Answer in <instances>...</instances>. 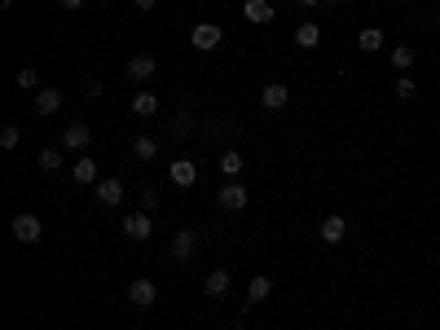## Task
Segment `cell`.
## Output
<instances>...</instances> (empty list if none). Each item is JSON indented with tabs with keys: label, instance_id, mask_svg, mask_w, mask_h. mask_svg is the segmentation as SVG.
<instances>
[{
	"label": "cell",
	"instance_id": "5b68a950",
	"mask_svg": "<svg viewBox=\"0 0 440 330\" xmlns=\"http://www.w3.org/2000/svg\"><path fill=\"white\" fill-rule=\"evenodd\" d=\"M123 234L133 238V242H145L154 234V225H150V212H128L123 216Z\"/></svg>",
	"mask_w": 440,
	"mask_h": 330
},
{
	"label": "cell",
	"instance_id": "7c38bea8",
	"mask_svg": "<svg viewBox=\"0 0 440 330\" xmlns=\"http://www.w3.org/2000/svg\"><path fill=\"white\" fill-rule=\"evenodd\" d=\"M291 101V88L287 84H265V93H260V106L265 110H282Z\"/></svg>",
	"mask_w": 440,
	"mask_h": 330
},
{
	"label": "cell",
	"instance_id": "4dcf8cb0",
	"mask_svg": "<svg viewBox=\"0 0 440 330\" xmlns=\"http://www.w3.org/2000/svg\"><path fill=\"white\" fill-rule=\"evenodd\" d=\"M62 9H84V0H62Z\"/></svg>",
	"mask_w": 440,
	"mask_h": 330
},
{
	"label": "cell",
	"instance_id": "d6a6232c",
	"mask_svg": "<svg viewBox=\"0 0 440 330\" xmlns=\"http://www.w3.org/2000/svg\"><path fill=\"white\" fill-rule=\"evenodd\" d=\"M436 22H440V14H436Z\"/></svg>",
	"mask_w": 440,
	"mask_h": 330
},
{
	"label": "cell",
	"instance_id": "3957f363",
	"mask_svg": "<svg viewBox=\"0 0 440 330\" xmlns=\"http://www.w3.org/2000/svg\"><path fill=\"white\" fill-rule=\"evenodd\" d=\"M216 202H220V207H225V212H242V207H247V202H251V198H247V190H242V181H225V185H220V194H216Z\"/></svg>",
	"mask_w": 440,
	"mask_h": 330
},
{
	"label": "cell",
	"instance_id": "8992f818",
	"mask_svg": "<svg viewBox=\"0 0 440 330\" xmlns=\"http://www.w3.org/2000/svg\"><path fill=\"white\" fill-rule=\"evenodd\" d=\"M168 251H172V260H180V264H185V260L194 256V251H198V234H194V230H176Z\"/></svg>",
	"mask_w": 440,
	"mask_h": 330
},
{
	"label": "cell",
	"instance_id": "8fae6325",
	"mask_svg": "<svg viewBox=\"0 0 440 330\" xmlns=\"http://www.w3.org/2000/svg\"><path fill=\"white\" fill-rule=\"evenodd\" d=\"M203 291H207V299H225L229 295V269H212L203 277Z\"/></svg>",
	"mask_w": 440,
	"mask_h": 330
},
{
	"label": "cell",
	"instance_id": "277c9868",
	"mask_svg": "<svg viewBox=\"0 0 440 330\" xmlns=\"http://www.w3.org/2000/svg\"><path fill=\"white\" fill-rule=\"evenodd\" d=\"M168 176H172V185L190 190V185L198 181V163H194V159H172V163H168Z\"/></svg>",
	"mask_w": 440,
	"mask_h": 330
},
{
	"label": "cell",
	"instance_id": "f1b7e54d",
	"mask_svg": "<svg viewBox=\"0 0 440 330\" xmlns=\"http://www.w3.org/2000/svg\"><path fill=\"white\" fill-rule=\"evenodd\" d=\"M396 97H414V80H409V75H401V84H396Z\"/></svg>",
	"mask_w": 440,
	"mask_h": 330
},
{
	"label": "cell",
	"instance_id": "484cf974",
	"mask_svg": "<svg viewBox=\"0 0 440 330\" xmlns=\"http://www.w3.org/2000/svg\"><path fill=\"white\" fill-rule=\"evenodd\" d=\"M62 167V150H40V172H58Z\"/></svg>",
	"mask_w": 440,
	"mask_h": 330
},
{
	"label": "cell",
	"instance_id": "9a60e30c",
	"mask_svg": "<svg viewBox=\"0 0 440 330\" xmlns=\"http://www.w3.org/2000/svg\"><path fill=\"white\" fill-rule=\"evenodd\" d=\"M273 295V277H251V282H247V304H251V309H255V304H265Z\"/></svg>",
	"mask_w": 440,
	"mask_h": 330
},
{
	"label": "cell",
	"instance_id": "83f0119b",
	"mask_svg": "<svg viewBox=\"0 0 440 330\" xmlns=\"http://www.w3.org/2000/svg\"><path fill=\"white\" fill-rule=\"evenodd\" d=\"M154 207H159V194H154V190H141V212H154Z\"/></svg>",
	"mask_w": 440,
	"mask_h": 330
},
{
	"label": "cell",
	"instance_id": "52a82bcc",
	"mask_svg": "<svg viewBox=\"0 0 440 330\" xmlns=\"http://www.w3.org/2000/svg\"><path fill=\"white\" fill-rule=\"evenodd\" d=\"M220 40H225V31L216 27V22H198V27L190 31V44H194V48H203V53H207V48H216Z\"/></svg>",
	"mask_w": 440,
	"mask_h": 330
},
{
	"label": "cell",
	"instance_id": "2e32d148",
	"mask_svg": "<svg viewBox=\"0 0 440 330\" xmlns=\"http://www.w3.org/2000/svg\"><path fill=\"white\" fill-rule=\"evenodd\" d=\"M88 141H93V133L84 128V123H71V128L62 133V150H88Z\"/></svg>",
	"mask_w": 440,
	"mask_h": 330
},
{
	"label": "cell",
	"instance_id": "1f68e13d",
	"mask_svg": "<svg viewBox=\"0 0 440 330\" xmlns=\"http://www.w3.org/2000/svg\"><path fill=\"white\" fill-rule=\"evenodd\" d=\"M295 5H322V0H295Z\"/></svg>",
	"mask_w": 440,
	"mask_h": 330
},
{
	"label": "cell",
	"instance_id": "9c48e42d",
	"mask_svg": "<svg viewBox=\"0 0 440 330\" xmlns=\"http://www.w3.org/2000/svg\"><path fill=\"white\" fill-rule=\"evenodd\" d=\"M97 202H101V207H119V202H123V181H119V176L97 181Z\"/></svg>",
	"mask_w": 440,
	"mask_h": 330
},
{
	"label": "cell",
	"instance_id": "603a6c76",
	"mask_svg": "<svg viewBox=\"0 0 440 330\" xmlns=\"http://www.w3.org/2000/svg\"><path fill=\"white\" fill-rule=\"evenodd\" d=\"M172 137H176V141H185V137H194V115H190V110H180V115H172Z\"/></svg>",
	"mask_w": 440,
	"mask_h": 330
},
{
	"label": "cell",
	"instance_id": "7402d4cb",
	"mask_svg": "<svg viewBox=\"0 0 440 330\" xmlns=\"http://www.w3.org/2000/svg\"><path fill=\"white\" fill-rule=\"evenodd\" d=\"M220 172L229 176V181H238V176H242V155H238V150H225V155H220Z\"/></svg>",
	"mask_w": 440,
	"mask_h": 330
},
{
	"label": "cell",
	"instance_id": "4fadbf2b",
	"mask_svg": "<svg viewBox=\"0 0 440 330\" xmlns=\"http://www.w3.org/2000/svg\"><path fill=\"white\" fill-rule=\"evenodd\" d=\"M133 115H137V119H150V115H159V93H150V88L133 93Z\"/></svg>",
	"mask_w": 440,
	"mask_h": 330
},
{
	"label": "cell",
	"instance_id": "44dd1931",
	"mask_svg": "<svg viewBox=\"0 0 440 330\" xmlns=\"http://www.w3.org/2000/svg\"><path fill=\"white\" fill-rule=\"evenodd\" d=\"M357 44L366 48V53H379V48H383V27H361Z\"/></svg>",
	"mask_w": 440,
	"mask_h": 330
},
{
	"label": "cell",
	"instance_id": "cb8c5ba5",
	"mask_svg": "<svg viewBox=\"0 0 440 330\" xmlns=\"http://www.w3.org/2000/svg\"><path fill=\"white\" fill-rule=\"evenodd\" d=\"M18 88H22V93H40V75H36V66H22V71H18Z\"/></svg>",
	"mask_w": 440,
	"mask_h": 330
},
{
	"label": "cell",
	"instance_id": "5bb4252c",
	"mask_svg": "<svg viewBox=\"0 0 440 330\" xmlns=\"http://www.w3.org/2000/svg\"><path fill=\"white\" fill-rule=\"evenodd\" d=\"M133 159H137V163H154V159H159V141L145 137V133H137V137H133Z\"/></svg>",
	"mask_w": 440,
	"mask_h": 330
},
{
	"label": "cell",
	"instance_id": "4316f807",
	"mask_svg": "<svg viewBox=\"0 0 440 330\" xmlns=\"http://www.w3.org/2000/svg\"><path fill=\"white\" fill-rule=\"evenodd\" d=\"M18 141H22V128L5 123V128H0V145H5V150H18Z\"/></svg>",
	"mask_w": 440,
	"mask_h": 330
},
{
	"label": "cell",
	"instance_id": "d4e9b609",
	"mask_svg": "<svg viewBox=\"0 0 440 330\" xmlns=\"http://www.w3.org/2000/svg\"><path fill=\"white\" fill-rule=\"evenodd\" d=\"M392 66H396L401 75L414 66V48H409V44H396V48H392Z\"/></svg>",
	"mask_w": 440,
	"mask_h": 330
},
{
	"label": "cell",
	"instance_id": "6da1fadb",
	"mask_svg": "<svg viewBox=\"0 0 440 330\" xmlns=\"http://www.w3.org/2000/svg\"><path fill=\"white\" fill-rule=\"evenodd\" d=\"M14 238H18L22 247H36V242L44 238V225H40V216H31V212H18V216H14Z\"/></svg>",
	"mask_w": 440,
	"mask_h": 330
},
{
	"label": "cell",
	"instance_id": "ffe728a7",
	"mask_svg": "<svg viewBox=\"0 0 440 330\" xmlns=\"http://www.w3.org/2000/svg\"><path fill=\"white\" fill-rule=\"evenodd\" d=\"M295 44L300 48H317L322 44V27H317V22H300V27H295Z\"/></svg>",
	"mask_w": 440,
	"mask_h": 330
},
{
	"label": "cell",
	"instance_id": "f546056e",
	"mask_svg": "<svg viewBox=\"0 0 440 330\" xmlns=\"http://www.w3.org/2000/svg\"><path fill=\"white\" fill-rule=\"evenodd\" d=\"M133 5H137L141 14H150V9H154V0H133Z\"/></svg>",
	"mask_w": 440,
	"mask_h": 330
},
{
	"label": "cell",
	"instance_id": "30bf717a",
	"mask_svg": "<svg viewBox=\"0 0 440 330\" xmlns=\"http://www.w3.org/2000/svg\"><path fill=\"white\" fill-rule=\"evenodd\" d=\"M344 234H348V220H344V216H326V220H322V230H317V238H322L326 247H339V242H344Z\"/></svg>",
	"mask_w": 440,
	"mask_h": 330
},
{
	"label": "cell",
	"instance_id": "ac0fdd59",
	"mask_svg": "<svg viewBox=\"0 0 440 330\" xmlns=\"http://www.w3.org/2000/svg\"><path fill=\"white\" fill-rule=\"evenodd\" d=\"M154 71H159V62H154L150 53H137L133 62H128V80H150Z\"/></svg>",
	"mask_w": 440,
	"mask_h": 330
},
{
	"label": "cell",
	"instance_id": "ba28073f",
	"mask_svg": "<svg viewBox=\"0 0 440 330\" xmlns=\"http://www.w3.org/2000/svg\"><path fill=\"white\" fill-rule=\"evenodd\" d=\"M273 0H247V5H242V18L247 22H255V27H269V22H273Z\"/></svg>",
	"mask_w": 440,
	"mask_h": 330
},
{
	"label": "cell",
	"instance_id": "7a4b0ae2",
	"mask_svg": "<svg viewBox=\"0 0 440 330\" xmlns=\"http://www.w3.org/2000/svg\"><path fill=\"white\" fill-rule=\"evenodd\" d=\"M128 304H133V309H154V304H159V287H154L150 277L128 282Z\"/></svg>",
	"mask_w": 440,
	"mask_h": 330
},
{
	"label": "cell",
	"instance_id": "d6986e66",
	"mask_svg": "<svg viewBox=\"0 0 440 330\" xmlns=\"http://www.w3.org/2000/svg\"><path fill=\"white\" fill-rule=\"evenodd\" d=\"M71 176H75L80 185H97V163H93L88 155H80V159L71 163Z\"/></svg>",
	"mask_w": 440,
	"mask_h": 330
},
{
	"label": "cell",
	"instance_id": "e0dca14e",
	"mask_svg": "<svg viewBox=\"0 0 440 330\" xmlns=\"http://www.w3.org/2000/svg\"><path fill=\"white\" fill-rule=\"evenodd\" d=\"M62 110V93L58 88H40L36 93V115H58Z\"/></svg>",
	"mask_w": 440,
	"mask_h": 330
}]
</instances>
